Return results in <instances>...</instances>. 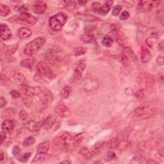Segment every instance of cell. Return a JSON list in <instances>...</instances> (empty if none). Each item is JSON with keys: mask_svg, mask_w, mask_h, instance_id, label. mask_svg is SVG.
Wrapping results in <instances>:
<instances>
[{"mask_svg": "<svg viewBox=\"0 0 164 164\" xmlns=\"http://www.w3.org/2000/svg\"><path fill=\"white\" fill-rule=\"evenodd\" d=\"M44 58L49 64L54 67H61L67 64L69 57L63 50L58 46H53L48 49Z\"/></svg>", "mask_w": 164, "mask_h": 164, "instance_id": "6da1fadb", "label": "cell"}, {"mask_svg": "<svg viewBox=\"0 0 164 164\" xmlns=\"http://www.w3.org/2000/svg\"><path fill=\"white\" fill-rule=\"evenodd\" d=\"M53 142L61 150L68 152L73 149V138L67 132H61L55 138Z\"/></svg>", "mask_w": 164, "mask_h": 164, "instance_id": "7a4b0ae2", "label": "cell"}, {"mask_svg": "<svg viewBox=\"0 0 164 164\" xmlns=\"http://www.w3.org/2000/svg\"><path fill=\"white\" fill-rule=\"evenodd\" d=\"M67 21V16L63 12L57 13L49 19V26L54 31H60Z\"/></svg>", "mask_w": 164, "mask_h": 164, "instance_id": "3957f363", "label": "cell"}, {"mask_svg": "<svg viewBox=\"0 0 164 164\" xmlns=\"http://www.w3.org/2000/svg\"><path fill=\"white\" fill-rule=\"evenodd\" d=\"M46 39L44 37H38L28 43L24 47V53L28 56L35 55L45 44Z\"/></svg>", "mask_w": 164, "mask_h": 164, "instance_id": "277c9868", "label": "cell"}, {"mask_svg": "<svg viewBox=\"0 0 164 164\" xmlns=\"http://www.w3.org/2000/svg\"><path fill=\"white\" fill-rule=\"evenodd\" d=\"M35 96L39 97L42 103L49 105L53 101V96L52 92L44 87H35Z\"/></svg>", "mask_w": 164, "mask_h": 164, "instance_id": "5b68a950", "label": "cell"}, {"mask_svg": "<svg viewBox=\"0 0 164 164\" xmlns=\"http://www.w3.org/2000/svg\"><path fill=\"white\" fill-rule=\"evenodd\" d=\"M38 73H39L44 77L49 79H53L55 78V74L50 67L49 64L46 62H40L37 64L36 67Z\"/></svg>", "mask_w": 164, "mask_h": 164, "instance_id": "8992f818", "label": "cell"}, {"mask_svg": "<svg viewBox=\"0 0 164 164\" xmlns=\"http://www.w3.org/2000/svg\"><path fill=\"white\" fill-rule=\"evenodd\" d=\"M138 81L141 87L144 89L152 88L155 83V79L153 76L147 72H142L138 77Z\"/></svg>", "mask_w": 164, "mask_h": 164, "instance_id": "52a82bcc", "label": "cell"}, {"mask_svg": "<svg viewBox=\"0 0 164 164\" xmlns=\"http://www.w3.org/2000/svg\"><path fill=\"white\" fill-rule=\"evenodd\" d=\"M155 113V108L148 106L137 108L133 111V114L137 117L142 119H147L152 117Z\"/></svg>", "mask_w": 164, "mask_h": 164, "instance_id": "ba28073f", "label": "cell"}, {"mask_svg": "<svg viewBox=\"0 0 164 164\" xmlns=\"http://www.w3.org/2000/svg\"><path fill=\"white\" fill-rule=\"evenodd\" d=\"M99 81L95 78H85L82 83V88L83 91L87 92H92L96 91L99 88Z\"/></svg>", "mask_w": 164, "mask_h": 164, "instance_id": "9c48e42d", "label": "cell"}, {"mask_svg": "<svg viewBox=\"0 0 164 164\" xmlns=\"http://www.w3.org/2000/svg\"><path fill=\"white\" fill-rule=\"evenodd\" d=\"M55 111L57 114L62 118H66L71 115L70 109L62 102H60L58 103L55 108Z\"/></svg>", "mask_w": 164, "mask_h": 164, "instance_id": "30bf717a", "label": "cell"}, {"mask_svg": "<svg viewBox=\"0 0 164 164\" xmlns=\"http://www.w3.org/2000/svg\"><path fill=\"white\" fill-rule=\"evenodd\" d=\"M85 68V64L83 62H79L77 64V67L74 69V73L70 79L71 83H74L75 82H78L81 78L83 74V72Z\"/></svg>", "mask_w": 164, "mask_h": 164, "instance_id": "8fae6325", "label": "cell"}, {"mask_svg": "<svg viewBox=\"0 0 164 164\" xmlns=\"http://www.w3.org/2000/svg\"><path fill=\"white\" fill-rule=\"evenodd\" d=\"M47 5L46 3L42 1H37L32 5V10L36 14H42L47 10Z\"/></svg>", "mask_w": 164, "mask_h": 164, "instance_id": "7c38bea8", "label": "cell"}, {"mask_svg": "<svg viewBox=\"0 0 164 164\" xmlns=\"http://www.w3.org/2000/svg\"><path fill=\"white\" fill-rule=\"evenodd\" d=\"M42 127L46 130H52L57 125V119L55 116L51 115L47 117V118L45 119L43 121H42Z\"/></svg>", "mask_w": 164, "mask_h": 164, "instance_id": "4fadbf2b", "label": "cell"}, {"mask_svg": "<svg viewBox=\"0 0 164 164\" xmlns=\"http://www.w3.org/2000/svg\"><path fill=\"white\" fill-rule=\"evenodd\" d=\"M12 31L7 24H2L0 25V37L4 41L8 40L12 37Z\"/></svg>", "mask_w": 164, "mask_h": 164, "instance_id": "5bb4252c", "label": "cell"}, {"mask_svg": "<svg viewBox=\"0 0 164 164\" xmlns=\"http://www.w3.org/2000/svg\"><path fill=\"white\" fill-rule=\"evenodd\" d=\"M155 5V2L141 1L138 4L137 10L139 12H146L150 11Z\"/></svg>", "mask_w": 164, "mask_h": 164, "instance_id": "9a60e30c", "label": "cell"}, {"mask_svg": "<svg viewBox=\"0 0 164 164\" xmlns=\"http://www.w3.org/2000/svg\"><path fill=\"white\" fill-rule=\"evenodd\" d=\"M76 17L85 22H96V21H101V19L99 17L95 16L88 14H84V13L76 14Z\"/></svg>", "mask_w": 164, "mask_h": 164, "instance_id": "2e32d148", "label": "cell"}, {"mask_svg": "<svg viewBox=\"0 0 164 164\" xmlns=\"http://www.w3.org/2000/svg\"><path fill=\"white\" fill-rule=\"evenodd\" d=\"M14 127L15 125L13 121L10 119H6L2 124V130L6 134H8L14 130Z\"/></svg>", "mask_w": 164, "mask_h": 164, "instance_id": "e0dca14e", "label": "cell"}, {"mask_svg": "<svg viewBox=\"0 0 164 164\" xmlns=\"http://www.w3.org/2000/svg\"><path fill=\"white\" fill-rule=\"evenodd\" d=\"M19 18L21 19L22 23L27 22L32 25L35 24L37 21V18L35 16L29 14L28 12H27V13H24V14H21L19 16Z\"/></svg>", "mask_w": 164, "mask_h": 164, "instance_id": "ac0fdd59", "label": "cell"}, {"mask_svg": "<svg viewBox=\"0 0 164 164\" xmlns=\"http://www.w3.org/2000/svg\"><path fill=\"white\" fill-rule=\"evenodd\" d=\"M32 34V30L26 27H22L19 29L17 32V35L19 37V39H28V37H30Z\"/></svg>", "mask_w": 164, "mask_h": 164, "instance_id": "d6986e66", "label": "cell"}, {"mask_svg": "<svg viewBox=\"0 0 164 164\" xmlns=\"http://www.w3.org/2000/svg\"><path fill=\"white\" fill-rule=\"evenodd\" d=\"M27 124L28 129L31 132L39 131L42 127V122H36L34 121H30Z\"/></svg>", "mask_w": 164, "mask_h": 164, "instance_id": "ffe728a7", "label": "cell"}, {"mask_svg": "<svg viewBox=\"0 0 164 164\" xmlns=\"http://www.w3.org/2000/svg\"><path fill=\"white\" fill-rule=\"evenodd\" d=\"M36 62L35 58H26L22 60L20 62V66L22 67L27 68V69H32L33 66H34L35 63Z\"/></svg>", "mask_w": 164, "mask_h": 164, "instance_id": "44dd1931", "label": "cell"}, {"mask_svg": "<svg viewBox=\"0 0 164 164\" xmlns=\"http://www.w3.org/2000/svg\"><path fill=\"white\" fill-rule=\"evenodd\" d=\"M112 3H113L112 2H105V3L103 5L101 6L100 8L99 9V10L97 12L98 14H99L100 15H102V16H103L107 15L110 10Z\"/></svg>", "mask_w": 164, "mask_h": 164, "instance_id": "7402d4cb", "label": "cell"}, {"mask_svg": "<svg viewBox=\"0 0 164 164\" xmlns=\"http://www.w3.org/2000/svg\"><path fill=\"white\" fill-rule=\"evenodd\" d=\"M49 142L48 141H45L41 142L37 146V153H47L49 150Z\"/></svg>", "mask_w": 164, "mask_h": 164, "instance_id": "603a6c76", "label": "cell"}, {"mask_svg": "<svg viewBox=\"0 0 164 164\" xmlns=\"http://www.w3.org/2000/svg\"><path fill=\"white\" fill-rule=\"evenodd\" d=\"M122 54L127 57L130 62L131 61H136L137 60V56L134 53V52L130 47H125L124 49V52Z\"/></svg>", "mask_w": 164, "mask_h": 164, "instance_id": "cb8c5ba5", "label": "cell"}, {"mask_svg": "<svg viewBox=\"0 0 164 164\" xmlns=\"http://www.w3.org/2000/svg\"><path fill=\"white\" fill-rule=\"evenodd\" d=\"M22 90L24 92V94H26L28 97H33L35 96V87H29L25 84L22 85Z\"/></svg>", "mask_w": 164, "mask_h": 164, "instance_id": "d4e9b609", "label": "cell"}, {"mask_svg": "<svg viewBox=\"0 0 164 164\" xmlns=\"http://www.w3.org/2000/svg\"><path fill=\"white\" fill-rule=\"evenodd\" d=\"M85 137L84 133H80L76 135L73 138V149H77L82 142Z\"/></svg>", "mask_w": 164, "mask_h": 164, "instance_id": "484cf974", "label": "cell"}, {"mask_svg": "<svg viewBox=\"0 0 164 164\" xmlns=\"http://www.w3.org/2000/svg\"><path fill=\"white\" fill-rule=\"evenodd\" d=\"M105 144L104 141H99L96 142L91 149V151L92 154L94 155H99L101 151H102L103 146Z\"/></svg>", "mask_w": 164, "mask_h": 164, "instance_id": "4316f807", "label": "cell"}, {"mask_svg": "<svg viewBox=\"0 0 164 164\" xmlns=\"http://www.w3.org/2000/svg\"><path fill=\"white\" fill-rule=\"evenodd\" d=\"M120 140L117 137L112 138L107 144V146L108 148L110 149H117L119 145L120 144Z\"/></svg>", "mask_w": 164, "mask_h": 164, "instance_id": "83f0119b", "label": "cell"}, {"mask_svg": "<svg viewBox=\"0 0 164 164\" xmlns=\"http://www.w3.org/2000/svg\"><path fill=\"white\" fill-rule=\"evenodd\" d=\"M151 58H152V55H151V53L147 49L144 48L141 52V61L143 63H147L151 60Z\"/></svg>", "mask_w": 164, "mask_h": 164, "instance_id": "f1b7e54d", "label": "cell"}, {"mask_svg": "<svg viewBox=\"0 0 164 164\" xmlns=\"http://www.w3.org/2000/svg\"><path fill=\"white\" fill-rule=\"evenodd\" d=\"M81 40L85 43L96 44V40L95 37L90 33H86L81 36Z\"/></svg>", "mask_w": 164, "mask_h": 164, "instance_id": "f546056e", "label": "cell"}, {"mask_svg": "<svg viewBox=\"0 0 164 164\" xmlns=\"http://www.w3.org/2000/svg\"><path fill=\"white\" fill-rule=\"evenodd\" d=\"M50 158V155L47 153H37L34 157L32 163H38L44 162Z\"/></svg>", "mask_w": 164, "mask_h": 164, "instance_id": "4dcf8cb0", "label": "cell"}, {"mask_svg": "<svg viewBox=\"0 0 164 164\" xmlns=\"http://www.w3.org/2000/svg\"><path fill=\"white\" fill-rule=\"evenodd\" d=\"M79 153L84 158H85L86 159H88V160L91 159L93 157V154L92 153V151H91L89 149L86 147H82L80 149Z\"/></svg>", "mask_w": 164, "mask_h": 164, "instance_id": "1f68e13d", "label": "cell"}, {"mask_svg": "<svg viewBox=\"0 0 164 164\" xmlns=\"http://www.w3.org/2000/svg\"><path fill=\"white\" fill-rule=\"evenodd\" d=\"M71 88L70 86H64L62 88V89L60 92V96L62 99H67L71 94Z\"/></svg>", "mask_w": 164, "mask_h": 164, "instance_id": "d6a6232c", "label": "cell"}, {"mask_svg": "<svg viewBox=\"0 0 164 164\" xmlns=\"http://www.w3.org/2000/svg\"><path fill=\"white\" fill-rule=\"evenodd\" d=\"M113 43V38L109 35H106L103 37V41H102V44H103L104 46L107 47H110Z\"/></svg>", "mask_w": 164, "mask_h": 164, "instance_id": "836d02e7", "label": "cell"}, {"mask_svg": "<svg viewBox=\"0 0 164 164\" xmlns=\"http://www.w3.org/2000/svg\"><path fill=\"white\" fill-rule=\"evenodd\" d=\"M10 13V8L5 5H0V15L2 17L8 16Z\"/></svg>", "mask_w": 164, "mask_h": 164, "instance_id": "e575fe53", "label": "cell"}, {"mask_svg": "<svg viewBox=\"0 0 164 164\" xmlns=\"http://www.w3.org/2000/svg\"><path fill=\"white\" fill-rule=\"evenodd\" d=\"M19 117L20 118V119L24 123L27 124L29 121H30V119H29V116L28 114V113L24 111V110H22L20 111L19 112Z\"/></svg>", "mask_w": 164, "mask_h": 164, "instance_id": "d590c367", "label": "cell"}, {"mask_svg": "<svg viewBox=\"0 0 164 164\" xmlns=\"http://www.w3.org/2000/svg\"><path fill=\"white\" fill-rule=\"evenodd\" d=\"M35 142V138L33 137H28L25 138L22 142V146L24 147H28L30 146L33 145Z\"/></svg>", "mask_w": 164, "mask_h": 164, "instance_id": "8d00e7d4", "label": "cell"}, {"mask_svg": "<svg viewBox=\"0 0 164 164\" xmlns=\"http://www.w3.org/2000/svg\"><path fill=\"white\" fill-rule=\"evenodd\" d=\"M73 52L76 57H79L84 55L86 53V49L83 47H77L74 48Z\"/></svg>", "mask_w": 164, "mask_h": 164, "instance_id": "74e56055", "label": "cell"}, {"mask_svg": "<svg viewBox=\"0 0 164 164\" xmlns=\"http://www.w3.org/2000/svg\"><path fill=\"white\" fill-rule=\"evenodd\" d=\"M15 10L17 12H19L20 14H24L28 12V8L25 5H16L15 7Z\"/></svg>", "mask_w": 164, "mask_h": 164, "instance_id": "f35d334b", "label": "cell"}, {"mask_svg": "<svg viewBox=\"0 0 164 164\" xmlns=\"http://www.w3.org/2000/svg\"><path fill=\"white\" fill-rule=\"evenodd\" d=\"M14 79L21 85L23 84V83L25 82V77L21 74V73H17L14 76Z\"/></svg>", "mask_w": 164, "mask_h": 164, "instance_id": "ab89813d", "label": "cell"}, {"mask_svg": "<svg viewBox=\"0 0 164 164\" xmlns=\"http://www.w3.org/2000/svg\"><path fill=\"white\" fill-rule=\"evenodd\" d=\"M15 113V111L14 109L12 108H8V109H7L5 110L3 113H2V117H10L11 116H13L14 114Z\"/></svg>", "mask_w": 164, "mask_h": 164, "instance_id": "60d3db41", "label": "cell"}, {"mask_svg": "<svg viewBox=\"0 0 164 164\" xmlns=\"http://www.w3.org/2000/svg\"><path fill=\"white\" fill-rule=\"evenodd\" d=\"M32 156V153H24L23 154L21 157H18L17 159L21 162H28V159L30 158V157Z\"/></svg>", "mask_w": 164, "mask_h": 164, "instance_id": "b9f144b4", "label": "cell"}, {"mask_svg": "<svg viewBox=\"0 0 164 164\" xmlns=\"http://www.w3.org/2000/svg\"><path fill=\"white\" fill-rule=\"evenodd\" d=\"M122 8V6L121 5H117L113 8L112 10V15L113 16H117L121 12V10Z\"/></svg>", "mask_w": 164, "mask_h": 164, "instance_id": "7bdbcfd3", "label": "cell"}, {"mask_svg": "<svg viewBox=\"0 0 164 164\" xmlns=\"http://www.w3.org/2000/svg\"><path fill=\"white\" fill-rule=\"evenodd\" d=\"M116 158V155L115 153L112 152V151H108L106 154L105 159L107 161H111L113 159Z\"/></svg>", "mask_w": 164, "mask_h": 164, "instance_id": "ee69618b", "label": "cell"}, {"mask_svg": "<svg viewBox=\"0 0 164 164\" xmlns=\"http://www.w3.org/2000/svg\"><path fill=\"white\" fill-rule=\"evenodd\" d=\"M157 17L159 19V21H160V22L162 23V24L163 25V20H164V18H163V10L162 8L161 9H159L157 12Z\"/></svg>", "mask_w": 164, "mask_h": 164, "instance_id": "f6af8a7d", "label": "cell"}, {"mask_svg": "<svg viewBox=\"0 0 164 164\" xmlns=\"http://www.w3.org/2000/svg\"><path fill=\"white\" fill-rule=\"evenodd\" d=\"M12 154H13L14 156L17 158L19 157L20 154V149L17 146H15L13 147V149H12Z\"/></svg>", "mask_w": 164, "mask_h": 164, "instance_id": "bcb514c9", "label": "cell"}, {"mask_svg": "<svg viewBox=\"0 0 164 164\" xmlns=\"http://www.w3.org/2000/svg\"><path fill=\"white\" fill-rule=\"evenodd\" d=\"M130 17V13L128 11H123L121 16H119L120 19L121 20H127V19H128Z\"/></svg>", "mask_w": 164, "mask_h": 164, "instance_id": "7dc6e473", "label": "cell"}, {"mask_svg": "<svg viewBox=\"0 0 164 164\" xmlns=\"http://www.w3.org/2000/svg\"><path fill=\"white\" fill-rule=\"evenodd\" d=\"M42 77H43V76H42L39 73H37V74L35 75V78H34L35 80L37 81L38 83H42L43 82H44V80Z\"/></svg>", "mask_w": 164, "mask_h": 164, "instance_id": "c3c4849f", "label": "cell"}, {"mask_svg": "<svg viewBox=\"0 0 164 164\" xmlns=\"http://www.w3.org/2000/svg\"><path fill=\"white\" fill-rule=\"evenodd\" d=\"M154 41H155V38L153 37H148L146 40V43L148 46L152 47L154 44Z\"/></svg>", "mask_w": 164, "mask_h": 164, "instance_id": "681fc988", "label": "cell"}, {"mask_svg": "<svg viewBox=\"0 0 164 164\" xmlns=\"http://www.w3.org/2000/svg\"><path fill=\"white\" fill-rule=\"evenodd\" d=\"M10 94L11 96V97L13 98V99H17L20 97V93L19 91H16V90H13L12 91L10 92Z\"/></svg>", "mask_w": 164, "mask_h": 164, "instance_id": "f907efd6", "label": "cell"}, {"mask_svg": "<svg viewBox=\"0 0 164 164\" xmlns=\"http://www.w3.org/2000/svg\"><path fill=\"white\" fill-rule=\"evenodd\" d=\"M144 89H141L139 91H138L136 93H135V97L137 99H141L143 97L144 95Z\"/></svg>", "mask_w": 164, "mask_h": 164, "instance_id": "816d5d0a", "label": "cell"}, {"mask_svg": "<svg viewBox=\"0 0 164 164\" xmlns=\"http://www.w3.org/2000/svg\"><path fill=\"white\" fill-rule=\"evenodd\" d=\"M101 7V4L98 2H94L92 5V10L94 12H97Z\"/></svg>", "mask_w": 164, "mask_h": 164, "instance_id": "f5cc1de1", "label": "cell"}, {"mask_svg": "<svg viewBox=\"0 0 164 164\" xmlns=\"http://www.w3.org/2000/svg\"><path fill=\"white\" fill-rule=\"evenodd\" d=\"M157 64L158 65V66H162L164 64V59H163V56H158L157 58Z\"/></svg>", "mask_w": 164, "mask_h": 164, "instance_id": "db71d44e", "label": "cell"}, {"mask_svg": "<svg viewBox=\"0 0 164 164\" xmlns=\"http://www.w3.org/2000/svg\"><path fill=\"white\" fill-rule=\"evenodd\" d=\"M6 133H4L3 132H2L1 133H0V141H1V144H3L4 143V142L6 140Z\"/></svg>", "mask_w": 164, "mask_h": 164, "instance_id": "11a10c76", "label": "cell"}, {"mask_svg": "<svg viewBox=\"0 0 164 164\" xmlns=\"http://www.w3.org/2000/svg\"><path fill=\"white\" fill-rule=\"evenodd\" d=\"M6 104H7V101L3 96H2L1 100H0V107H1V108H3L6 105Z\"/></svg>", "mask_w": 164, "mask_h": 164, "instance_id": "9f6ffc18", "label": "cell"}, {"mask_svg": "<svg viewBox=\"0 0 164 164\" xmlns=\"http://www.w3.org/2000/svg\"><path fill=\"white\" fill-rule=\"evenodd\" d=\"M163 46H164V45H163V41H162L159 43V49L160 50L161 52H163V47H164Z\"/></svg>", "mask_w": 164, "mask_h": 164, "instance_id": "6f0895ef", "label": "cell"}, {"mask_svg": "<svg viewBox=\"0 0 164 164\" xmlns=\"http://www.w3.org/2000/svg\"><path fill=\"white\" fill-rule=\"evenodd\" d=\"M0 155H1V159H0V161L2 162L3 160V159H4V153H3V152L2 151H1V154H0Z\"/></svg>", "mask_w": 164, "mask_h": 164, "instance_id": "680465c9", "label": "cell"}]
</instances>
